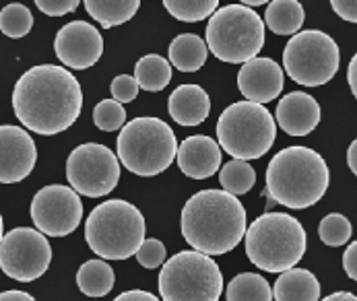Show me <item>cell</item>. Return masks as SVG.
Masks as SVG:
<instances>
[{
	"label": "cell",
	"instance_id": "cell-1",
	"mask_svg": "<svg viewBox=\"0 0 357 301\" xmlns=\"http://www.w3.org/2000/svg\"><path fill=\"white\" fill-rule=\"evenodd\" d=\"M83 109V89L64 66L40 64L21 75L13 89V111L31 132L54 137L68 130Z\"/></svg>",
	"mask_w": 357,
	"mask_h": 301
},
{
	"label": "cell",
	"instance_id": "cell-2",
	"mask_svg": "<svg viewBox=\"0 0 357 301\" xmlns=\"http://www.w3.org/2000/svg\"><path fill=\"white\" fill-rule=\"evenodd\" d=\"M184 240L201 254L221 256L244 240L246 208L238 196L223 190H201L182 208L180 219Z\"/></svg>",
	"mask_w": 357,
	"mask_h": 301
},
{
	"label": "cell",
	"instance_id": "cell-3",
	"mask_svg": "<svg viewBox=\"0 0 357 301\" xmlns=\"http://www.w3.org/2000/svg\"><path fill=\"white\" fill-rule=\"evenodd\" d=\"M328 180L331 173L322 155L307 147H287L266 167L264 196L294 210L307 208L326 194Z\"/></svg>",
	"mask_w": 357,
	"mask_h": 301
},
{
	"label": "cell",
	"instance_id": "cell-4",
	"mask_svg": "<svg viewBox=\"0 0 357 301\" xmlns=\"http://www.w3.org/2000/svg\"><path fill=\"white\" fill-rule=\"evenodd\" d=\"M246 256L258 270L281 275L304 258L307 248L304 225L285 213H264L246 227Z\"/></svg>",
	"mask_w": 357,
	"mask_h": 301
},
{
	"label": "cell",
	"instance_id": "cell-5",
	"mask_svg": "<svg viewBox=\"0 0 357 301\" xmlns=\"http://www.w3.org/2000/svg\"><path fill=\"white\" fill-rule=\"evenodd\" d=\"M145 217L126 201L98 204L85 223V240L93 254L102 260H126L135 256L145 240Z\"/></svg>",
	"mask_w": 357,
	"mask_h": 301
},
{
	"label": "cell",
	"instance_id": "cell-6",
	"mask_svg": "<svg viewBox=\"0 0 357 301\" xmlns=\"http://www.w3.org/2000/svg\"><path fill=\"white\" fill-rule=\"evenodd\" d=\"M178 150V141L167 122L159 118H135L126 122L116 141V157L122 165L141 178L165 171Z\"/></svg>",
	"mask_w": 357,
	"mask_h": 301
},
{
	"label": "cell",
	"instance_id": "cell-7",
	"mask_svg": "<svg viewBox=\"0 0 357 301\" xmlns=\"http://www.w3.org/2000/svg\"><path fill=\"white\" fill-rule=\"evenodd\" d=\"M277 139V124L264 105L238 101L223 109L217 122V145L231 159L250 161L266 155Z\"/></svg>",
	"mask_w": 357,
	"mask_h": 301
},
{
	"label": "cell",
	"instance_id": "cell-8",
	"mask_svg": "<svg viewBox=\"0 0 357 301\" xmlns=\"http://www.w3.org/2000/svg\"><path fill=\"white\" fill-rule=\"evenodd\" d=\"M266 27L260 15L242 4L217 8L206 25V50L219 60L244 64L258 56L264 46Z\"/></svg>",
	"mask_w": 357,
	"mask_h": 301
},
{
	"label": "cell",
	"instance_id": "cell-9",
	"mask_svg": "<svg viewBox=\"0 0 357 301\" xmlns=\"http://www.w3.org/2000/svg\"><path fill=\"white\" fill-rule=\"evenodd\" d=\"M221 293V268L201 252H178L159 272V295L163 301H219Z\"/></svg>",
	"mask_w": 357,
	"mask_h": 301
},
{
	"label": "cell",
	"instance_id": "cell-10",
	"mask_svg": "<svg viewBox=\"0 0 357 301\" xmlns=\"http://www.w3.org/2000/svg\"><path fill=\"white\" fill-rule=\"evenodd\" d=\"M341 64L337 42L318 29L296 33L283 52L285 72L302 87H320L335 79Z\"/></svg>",
	"mask_w": 357,
	"mask_h": 301
},
{
	"label": "cell",
	"instance_id": "cell-11",
	"mask_svg": "<svg viewBox=\"0 0 357 301\" xmlns=\"http://www.w3.org/2000/svg\"><path fill=\"white\" fill-rule=\"evenodd\" d=\"M66 178L77 194L100 199L109 194L120 182V163L112 149L98 143H85L68 155Z\"/></svg>",
	"mask_w": 357,
	"mask_h": 301
},
{
	"label": "cell",
	"instance_id": "cell-12",
	"mask_svg": "<svg viewBox=\"0 0 357 301\" xmlns=\"http://www.w3.org/2000/svg\"><path fill=\"white\" fill-rule=\"evenodd\" d=\"M52 264L48 238L31 227L10 229L0 242V268L19 283H31L46 275Z\"/></svg>",
	"mask_w": 357,
	"mask_h": 301
},
{
	"label": "cell",
	"instance_id": "cell-13",
	"mask_svg": "<svg viewBox=\"0 0 357 301\" xmlns=\"http://www.w3.org/2000/svg\"><path fill=\"white\" fill-rule=\"evenodd\" d=\"M31 221L36 229L50 238L73 233L83 221V204L79 194L62 184L44 186L31 201Z\"/></svg>",
	"mask_w": 357,
	"mask_h": 301
},
{
	"label": "cell",
	"instance_id": "cell-14",
	"mask_svg": "<svg viewBox=\"0 0 357 301\" xmlns=\"http://www.w3.org/2000/svg\"><path fill=\"white\" fill-rule=\"evenodd\" d=\"M54 52L58 60L73 68L85 70L100 62L103 54V38L98 27L85 21H73L56 33Z\"/></svg>",
	"mask_w": 357,
	"mask_h": 301
},
{
	"label": "cell",
	"instance_id": "cell-15",
	"mask_svg": "<svg viewBox=\"0 0 357 301\" xmlns=\"http://www.w3.org/2000/svg\"><path fill=\"white\" fill-rule=\"evenodd\" d=\"M38 147L21 126H0V184L23 182L36 167Z\"/></svg>",
	"mask_w": 357,
	"mask_h": 301
},
{
	"label": "cell",
	"instance_id": "cell-16",
	"mask_svg": "<svg viewBox=\"0 0 357 301\" xmlns=\"http://www.w3.org/2000/svg\"><path fill=\"white\" fill-rule=\"evenodd\" d=\"M238 87L246 101L268 103L277 100L285 87L283 68L273 58H252L242 64L238 72Z\"/></svg>",
	"mask_w": 357,
	"mask_h": 301
},
{
	"label": "cell",
	"instance_id": "cell-17",
	"mask_svg": "<svg viewBox=\"0 0 357 301\" xmlns=\"http://www.w3.org/2000/svg\"><path fill=\"white\" fill-rule=\"evenodd\" d=\"M176 159L184 176L192 180H206L221 167V149L215 139L197 134L184 139L182 145H178Z\"/></svg>",
	"mask_w": 357,
	"mask_h": 301
},
{
	"label": "cell",
	"instance_id": "cell-18",
	"mask_svg": "<svg viewBox=\"0 0 357 301\" xmlns=\"http://www.w3.org/2000/svg\"><path fill=\"white\" fill-rule=\"evenodd\" d=\"M320 122V105L310 93L294 91L283 95L275 111V124L289 137H306Z\"/></svg>",
	"mask_w": 357,
	"mask_h": 301
},
{
	"label": "cell",
	"instance_id": "cell-19",
	"mask_svg": "<svg viewBox=\"0 0 357 301\" xmlns=\"http://www.w3.org/2000/svg\"><path fill=\"white\" fill-rule=\"evenodd\" d=\"M167 109L180 126H199L211 114V100L201 85H180L169 95Z\"/></svg>",
	"mask_w": 357,
	"mask_h": 301
},
{
	"label": "cell",
	"instance_id": "cell-20",
	"mask_svg": "<svg viewBox=\"0 0 357 301\" xmlns=\"http://www.w3.org/2000/svg\"><path fill=\"white\" fill-rule=\"evenodd\" d=\"M275 301H318L320 283L306 268H289L279 275L273 287Z\"/></svg>",
	"mask_w": 357,
	"mask_h": 301
},
{
	"label": "cell",
	"instance_id": "cell-21",
	"mask_svg": "<svg viewBox=\"0 0 357 301\" xmlns=\"http://www.w3.org/2000/svg\"><path fill=\"white\" fill-rule=\"evenodd\" d=\"M306 13L298 0H273L266 4L264 27L277 36H296L304 25Z\"/></svg>",
	"mask_w": 357,
	"mask_h": 301
},
{
	"label": "cell",
	"instance_id": "cell-22",
	"mask_svg": "<svg viewBox=\"0 0 357 301\" xmlns=\"http://www.w3.org/2000/svg\"><path fill=\"white\" fill-rule=\"evenodd\" d=\"M206 44L195 33H182L169 44V64L182 72H197L206 62Z\"/></svg>",
	"mask_w": 357,
	"mask_h": 301
},
{
	"label": "cell",
	"instance_id": "cell-23",
	"mask_svg": "<svg viewBox=\"0 0 357 301\" xmlns=\"http://www.w3.org/2000/svg\"><path fill=\"white\" fill-rule=\"evenodd\" d=\"M116 283L114 268L105 260H87L77 272V285L87 298H105Z\"/></svg>",
	"mask_w": 357,
	"mask_h": 301
},
{
	"label": "cell",
	"instance_id": "cell-24",
	"mask_svg": "<svg viewBox=\"0 0 357 301\" xmlns=\"http://www.w3.org/2000/svg\"><path fill=\"white\" fill-rule=\"evenodd\" d=\"M139 6V0H85L87 13L105 29L128 23L137 15Z\"/></svg>",
	"mask_w": 357,
	"mask_h": 301
},
{
	"label": "cell",
	"instance_id": "cell-25",
	"mask_svg": "<svg viewBox=\"0 0 357 301\" xmlns=\"http://www.w3.org/2000/svg\"><path fill=\"white\" fill-rule=\"evenodd\" d=\"M135 81L139 89H145L149 93L161 91L172 81V64L159 54H147L135 66Z\"/></svg>",
	"mask_w": 357,
	"mask_h": 301
},
{
	"label": "cell",
	"instance_id": "cell-26",
	"mask_svg": "<svg viewBox=\"0 0 357 301\" xmlns=\"http://www.w3.org/2000/svg\"><path fill=\"white\" fill-rule=\"evenodd\" d=\"M227 301H273V289L262 275L242 272L225 287Z\"/></svg>",
	"mask_w": 357,
	"mask_h": 301
},
{
	"label": "cell",
	"instance_id": "cell-27",
	"mask_svg": "<svg viewBox=\"0 0 357 301\" xmlns=\"http://www.w3.org/2000/svg\"><path fill=\"white\" fill-rule=\"evenodd\" d=\"M219 182L223 186V192H229L234 196L246 194L256 184L255 167L248 161L231 159L229 163L223 165V169L219 173Z\"/></svg>",
	"mask_w": 357,
	"mask_h": 301
},
{
	"label": "cell",
	"instance_id": "cell-28",
	"mask_svg": "<svg viewBox=\"0 0 357 301\" xmlns=\"http://www.w3.org/2000/svg\"><path fill=\"white\" fill-rule=\"evenodd\" d=\"M31 27H33V15L25 4L13 2L0 10V31L6 38H15V40L25 38L31 31Z\"/></svg>",
	"mask_w": 357,
	"mask_h": 301
},
{
	"label": "cell",
	"instance_id": "cell-29",
	"mask_svg": "<svg viewBox=\"0 0 357 301\" xmlns=\"http://www.w3.org/2000/svg\"><path fill=\"white\" fill-rule=\"evenodd\" d=\"M163 6L178 21L199 23L217 10L219 2L217 0H165Z\"/></svg>",
	"mask_w": 357,
	"mask_h": 301
},
{
	"label": "cell",
	"instance_id": "cell-30",
	"mask_svg": "<svg viewBox=\"0 0 357 301\" xmlns=\"http://www.w3.org/2000/svg\"><path fill=\"white\" fill-rule=\"evenodd\" d=\"M351 233H354V227H351L349 219H347L345 215H341V213H331V215H326V217L320 221V225H318V236H320V240H322L326 246H331V248H339V246L347 244L349 238H351Z\"/></svg>",
	"mask_w": 357,
	"mask_h": 301
},
{
	"label": "cell",
	"instance_id": "cell-31",
	"mask_svg": "<svg viewBox=\"0 0 357 301\" xmlns=\"http://www.w3.org/2000/svg\"><path fill=\"white\" fill-rule=\"evenodd\" d=\"M93 122L103 132H116L126 124V109L118 101L103 100L93 109Z\"/></svg>",
	"mask_w": 357,
	"mask_h": 301
},
{
	"label": "cell",
	"instance_id": "cell-32",
	"mask_svg": "<svg viewBox=\"0 0 357 301\" xmlns=\"http://www.w3.org/2000/svg\"><path fill=\"white\" fill-rule=\"evenodd\" d=\"M137 260H139V264L143 268H149V270L159 268L163 264V260H165V246H163V242H159L155 238H149V240L145 238L143 244L137 250Z\"/></svg>",
	"mask_w": 357,
	"mask_h": 301
},
{
	"label": "cell",
	"instance_id": "cell-33",
	"mask_svg": "<svg viewBox=\"0 0 357 301\" xmlns=\"http://www.w3.org/2000/svg\"><path fill=\"white\" fill-rule=\"evenodd\" d=\"M112 98L118 103H130L139 95V85L132 75H118L109 85Z\"/></svg>",
	"mask_w": 357,
	"mask_h": 301
},
{
	"label": "cell",
	"instance_id": "cell-34",
	"mask_svg": "<svg viewBox=\"0 0 357 301\" xmlns=\"http://www.w3.org/2000/svg\"><path fill=\"white\" fill-rule=\"evenodd\" d=\"M36 6L50 17H62L79 8V0H36Z\"/></svg>",
	"mask_w": 357,
	"mask_h": 301
},
{
	"label": "cell",
	"instance_id": "cell-35",
	"mask_svg": "<svg viewBox=\"0 0 357 301\" xmlns=\"http://www.w3.org/2000/svg\"><path fill=\"white\" fill-rule=\"evenodd\" d=\"M333 10L347 23H356L357 21V2L356 0H333L331 2Z\"/></svg>",
	"mask_w": 357,
	"mask_h": 301
},
{
	"label": "cell",
	"instance_id": "cell-36",
	"mask_svg": "<svg viewBox=\"0 0 357 301\" xmlns=\"http://www.w3.org/2000/svg\"><path fill=\"white\" fill-rule=\"evenodd\" d=\"M343 268H345L347 277H349L351 281H356L357 279V244L356 242H351V244H349V248H347L345 254H343Z\"/></svg>",
	"mask_w": 357,
	"mask_h": 301
},
{
	"label": "cell",
	"instance_id": "cell-37",
	"mask_svg": "<svg viewBox=\"0 0 357 301\" xmlns=\"http://www.w3.org/2000/svg\"><path fill=\"white\" fill-rule=\"evenodd\" d=\"M114 301H161L159 298H155L153 293L143 291V289H132V291H124L120 293Z\"/></svg>",
	"mask_w": 357,
	"mask_h": 301
},
{
	"label": "cell",
	"instance_id": "cell-38",
	"mask_svg": "<svg viewBox=\"0 0 357 301\" xmlns=\"http://www.w3.org/2000/svg\"><path fill=\"white\" fill-rule=\"evenodd\" d=\"M0 301H36V298L25 293V291L13 289V291H2L0 293Z\"/></svg>",
	"mask_w": 357,
	"mask_h": 301
},
{
	"label": "cell",
	"instance_id": "cell-39",
	"mask_svg": "<svg viewBox=\"0 0 357 301\" xmlns=\"http://www.w3.org/2000/svg\"><path fill=\"white\" fill-rule=\"evenodd\" d=\"M347 81H349L351 93L357 95V56H354V58H351V62H349V68H347Z\"/></svg>",
	"mask_w": 357,
	"mask_h": 301
},
{
	"label": "cell",
	"instance_id": "cell-40",
	"mask_svg": "<svg viewBox=\"0 0 357 301\" xmlns=\"http://www.w3.org/2000/svg\"><path fill=\"white\" fill-rule=\"evenodd\" d=\"M347 163H349L351 173H357V141H354L349 150H347Z\"/></svg>",
	"mask_w": 357,
	"mask_h": 301
},
{
	"label": "cell",
	"instance_id": "cell-41",
	"mask_svg": "<svg viewBox=\"0 0 357 301\" xmlns=\"http://www.w3.org/2000/svg\"><path fill=\"white\" fill-rule=\"evenodd\" d=\"M318 301H357V298L354 293H349V291H339V293H333V295Z\"/></svg>",
	"mask_w": 357,
	"mask_h": 301
},
{
	"label": "cell",
	"instance_id": "cell-42",
	"mask_svg": "<svg viewBox=\"0 0 357 301\" xmlns=\"http://www.w3.org/2000/svg\"><path fill=\"white\" fill-rule=\"evenodd\" d=\"M264 4V0H244L242 2V6H246V8H250V6H262Z\"/></svg>",
	"mask_w": 357,
	"mask_h": 301
},
{
	"label": "cell",
	"instance_id": "cell-43",
	"mask_svg": "<svg viewBox=\"0 0 357 301\" xmlns=\"http://www.w3.org/2000/svg\"><path fill=\"white\" fill-rule=\"evenodd\" d=\"M4 238V221H2V215H0V242Z\"/></svg>",
	"mask_w": 357,
	"mask_h": 301
}]
</instances>
